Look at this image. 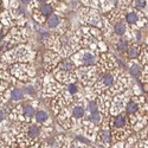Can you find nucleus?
Wrapping results in <instances>:
<instances>
[{
  "label": "nucleus",
  "instance_id": "3",
  "mask_svg": "<svg viewBox=\"0 0 148 148\" xmlns=\"http://www.w3.org/2000/svg\"><path fill=\"white\" fill-rule=\"evenodd\" d=\"M120 75L121 73H120L119 70L106 72L104 75L95 83V85L92 87V90L95 91V94H97V96L107 92V90H110L115 85V83L117 82Z\"/></svg>",
  "mask_w": 148,
  "mask_h": 148
},
{
  "label": "nucleus",
  "instance_id": "22",
  "mask_svg": "<svg viewBox=\"0 0 148 148\" xmlns=\"http://www.w3.org/2000/svg\"><path fill=\"white\" fill-rule=\"evenodd\" d=\"M31 1H32V0H21V3H24V4H26V5H27V4H30Z\"/></svg>",
  "mask_w": 148,
  "mask_h": 148
},
{
  "label": "nucleus",
  "instance_id": "15",
  "mask_svg": "<svg viewBox=\"0 0 148 148\" xmlns=\"http://www.w3.org/2000/svg\"><path fill=\"white\" fill-rule=\"evenodd\" d=\"M60 23H62V18L59 14H52L49 17L46 24H47V26L49 27H51V29H56L60 25Z\"/></svg>",
  "mask_w": 148,
  "mask_h": 148
},
{
  "label": "nucleus",
  "instance_id": "10",
  "mask_svg": "<svg viewBox=\"0 0 148 148\" xmlns=\"http://www.w3.org/2000/svg\"><path fill=\"white\" fill-rule=\"evenodd\" d=\"M141 51H142V46H140L139 44H132V45L128 46L127 51H126V55H127L128 58L135 59V58H139L140 57Z\"/></svg>",
  "mask_w": 148,
  "mask_h": 148
},
{
  "label": "nucleus",
  "instance_id": "8",
  "mask_svg": "<svg viewBox=\"0 0 148 148\" xmlns=\"http://www.w3.org/2000/svg\"><path fill=\"white\" fill-rule=\"evenodd\" d=\"M98 70H100L101 72H107V71H112L115 69L116 66V63H115V59L113 56H110L108 53H104L102 52V56L100 57V59H98Z\"/></svg>",
  "mask_w": 148,
  "mask_h": 148
},
{
  "label": "nucleus",
  "instance_id": "7",
  "mask_svg": "<svg viewBox=\"0 0 148 148\" xmlns=\"http://www.w3.org/2000/svg\"><path fill=\"white\" fill-rule=\"evenodd\" d=\"M125 20L128 25H132V26L136 25L138 27H142L143 25L147 24V19L145 18V16L142 13L138 12V10L127 12L125 14Z\"/></svg>",
  "mask_w": 148,
  "mask_h": 148
},
{
  "label": "nucleus",
  "instance_id": "17",
  "mask_svg": "<svg viewBox=\"0 0 148 148\" xmlns=\"http://www.w3.org/2000/svg\"><path fill=\"white\" fill-rule=\"evenodd\" d=\"M115 47H116V50L119 52H125L127 51V49H128V39H123L122 37H120V38L114 43Z\"/></svg>",
  "mask_w": 148,
  "mask_h": 148
},
{
  "label": "nucleus",
  "instance_id": "11",
  "mask_svg": "<svg viewBox=\"0 0 148 148\" xmlns=\"http://www.w3.org/2000/svg\"><path fill=\"white\" fill-rule=\"evenodd\" d=\"M34 119H36V122L38 123V125L45 126V127H47L49 126V122H50V120H49V114L45 112V110H42V109L37 110Z\"/></svg>",
  "mask_w": 148,
  "mask_h": 148
},
{
  "label": "nucleus",
  "instance_id": "6",
  "mask_svg": "<svg viewBox=\"0 0 148 148\" xmlns=\"http://www.w3.org/2000/svg\"><path fill=\"white\" fill-rule=\"evenodd\" d=\"M130 98L132 97L129 95V90L115 95L112 100V106H110V112H109L110 115L116 116V115L123 113V110H126V106Z\"/></svg>",
  "mask_w": 148,
  "mask_h": 148
},
{
  "label": "nucleus",
  "instance_id": "16",
  "mask_svg": "<svg viewBox=\"0 0 148 148\" xmlns=\"http://www.w3.org/2000/svg\"><path fill=\"white\" fill-rule=\"evenodd\" d=\"M23 97H24V91L21 89H18V88L11 89V101L18 103L23 100Z\"/></svg>",
  "mask_w": 148,
  "mask_h": 148
},
{
  "label": "nucleus",
  "instance_id": "9",
  "mask_svg": "<svg viewBox=\"0 0 148 148\" xmlns=\"http://www.w3.org/2000/svg\"><path fill=\"white\" fill-rule=\"evenodd\" d=\"M58 81H53L52 78H49L45 81L44 84V96H57L58 91L60 90V85L57 83ZM60 92V91H59Z\"/></svg>",
  "mask_w": 148,
  "mask_h": 148
},
{
  "label": "nucleus",
  "instance_id": "21",
  "mask_svg": "<svg viewBox=\"0 0 148 148\" xmlns=\"http://www.w3.org/2000/svg\"><path fill=\"white\" fill-rule=\"evenodd\" d=\"M133 7L138 11H142L145 8H147V5H148V0H134L133 1Z\"/></svg>",
  "mask_w": 148,
  "mask_h": 148
},
{
  "label": "nucleus",
  "instance_id": "19",
  "mask_svg": "<svg viewBox=\"0 0 148 148\" xmlns=\"http://www.w3.org/2000/svg\"><path fill=\"white\" fill-rule=\"evenodd\" d=\"M85 109H87V112H89V113H94V112L100 110V106H98L97 100H89L87 102V106H85Z\"/></svg>",
  "mask_w": 148,
  "mask_h": 148
},
{
  "label": "nucleus",
  "instance_id": "20",
  "mask_svg": "<svg viewBox=\"0 0 148 148\" xmlns=\"http://www.w3.org/2000/svg\"><path fill=\"white\" fill-rule=\"evenodd\" d=\"M39 11H40V13L46 18V17H49V16H52L53 7H52L51 4H45V5H43V6L39 8Z\"/></svg>",
  "mask_w": 148,
  "mask_h": 148
},
{
  "label": "nucleus",
  "instance_id": "4",
  "mask_svg": "<svg viewBox=\"0 0 148 148\" xmlns=\"http://www.w3.org/2000/svg\"><path fill=\"white\" fill-rule=\"evenodd\" d=\"M71 59L73 60L77 66H94L98 62V56L96 51L83 49V50L76 52L73 56H71Z\"/></svg>",
  "mask_w": 148,
  "mask_h": 148
},
{
  "label": "nucleus",
  "instance_id": "13",
  "mask_svg": "<svg viewBox=\"0 0 148 148\" xmlns=\"http://www.w3.org/2000/svg\"><path fill=\"white\" fill-rule=\"evenodd\" d=\"M113 31L117 37H123L128 33V26L125 23L119 21V23L113 24Z\"/></svg>",
  "mask_w": 148,
  "mask_h": 148
},
{
  "label": "nucleus",
  "instance_id": "1",
  "mask_svg": "<svg viewBox=\"0 0 148 148\" xmlns=\"http://www.w3.org/2000/svg\"><path fill=\"white\" fill-rule=\"evenodd\" d=\"M126 114L129 117L134 132L141 130L148 122V102L143 96H132L126 106Z\"/></svg>",
  "mask_w": 148,
  "mask_h": 148
},
{
  "label": "nucleus",
  "instance_id": "2",
  "mask_svg": "<svg viewBox=\"0 0 148 148\" xmlns=\"http://www.w3.org/2000/svg\"><path fill=\"white\" fill-rule=\"evenodd\" d=\"M109 126H110V130H112L113 143L123 142L125 140H127L134 132V129L130 125L129 117L126 113H121L116 116L110 115Z\"/></svg>",
  "mask_w": 148,
  "mask_h": 148
},
{
  "label": "nucleus",
  "instance_id": "12",
  "mask_svg": "<svg viewBox=\"0 0 148 148\" xmlns=\"http://www.w3.org/2000/svg\"><path fill=\"white\" fill-rule=\"evenodd\" d=\"M103 116L104 115L100 112V110H97V112H94V113H89V116L87 117V120L89 122H91L92 125H95V126H101L103 123V121H104Z\"/></svg>",
  "mask_w": 148,
  "mask_h": 148
},
{
  "label": "nucleus",
  "instance_id": "23",
  "mask_svg": "<svg viewBox=\"0 0 148 148\" xmlns=\"http://www.w3.org/2000/svg\"><path fill=\"white\" fill-rule=\"evenodd\" d=\"M37 1L40 3V4H43V3H45V1H46V0H37Z\"/></svg>",
  "mask_w": 148,
  "mask_h": 148
},
{
  "label": "nucleus",
  "instance_id": "14",
  "mask_svg": "<svg viewBox=\"0 0 148 148\" xmlns=\"http://www.w3.org/2000/svg\"><path fill=\"white\" fill-rule=\"evenodd\" d=\"M65 91H66V94L69 95L70 103H71L72 101H75V100H73V96H76V95L78 94L79 88H78V85H77L75 82H73V83H70V84H68V85H66Z\"/></svg>",
  "mask_w": 148,
  "mask_h": 148
},
{
  "label": "nucleus",
  "instance_id": "5",
  "mask_svg": "<svg viewBox=\"0 0 148 148\" xmlns=\"http://www.w3.org/2000/svg\"><path fill=\"white\" fill-rule=\"evenodd\" d=\"M11 75L14 77L21 79V81H29L34 76V69L27 63H14L12 64L10 68Z\"/></svg>",
  "mask_w": 148,
  "mask_h": 148
},
{
  "label": "nucleus",
  "instance_id": "18",
  "mask_svg": "<svg viewBox=\"0 0 148 148\" xmlns=\"http://www.w3.org/2000/svg\"><path fill=\"white\" fill-rule=\"evenodd\" d=\"M129 72L132 73L133 76L135 77H138V76H141V73H142V68L139 63H132L129 65Z\"/></svg>",
  "mask_w": 148,
  "mask_h": 148
}]
</instances>
